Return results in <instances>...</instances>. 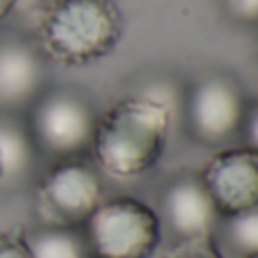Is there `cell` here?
I'll list each match as a JSON object with an SVG mask.
<instances>
[{
  "instance_id": "6da1fadb",
  "label": "cell",
  "mask_w": 258,
  "mask_h": 258,
  "mask_svg": "<svg viewBox=\"0 0 258 258\" xmlns=\"http://www.w3.org/2000/svg\"><path fill=\"white\" fill-rule=\"evenodd\" d=\"M174 120L172 100L156 91H138L116 100L95 120L91 154L95 168L113 179L150 172L165 150Z\"/></svg>"
},
{
  "instance_id": "7a4b0ae2",
  "label": "cell",
  "mask_w": 258,
  "mask_h": 258,
  "mask_svg": "<svg viewBox=\"0 0 258 258\" xmlns=\"http://www.w3.org/2000/svg\"><path fill=\"white\" fill-rule=\"evenodd\" d=\"M45 57L86 66L107 57L122 36V12L113 0H54L36 25Z\"/></svg>"
},
{
  "instance_id": "3957f363",
  "label": "cell",
  "mask_w": 258,
  "mask_h": 258,
  "mask_svg": "<svg viewBox=\"0 0 258 258\" xmlns=\"http://www.w3.org/2000/svg\"><path fill=\"white\" fill-rule=\"evenodd\" d=\"M91 258H150L161 242V218L136 197H113L82 224Z\"/></svg>"
},
{
  "instance_id": "277c9868",
  "label": "cell",
  "mask_w": 258,
  "mask_h": 258,
  "mask_svg": "<svg viewBox=\"0 0 258 258\" xmlns=\"http://www.w3.org/2000/svg\"><path fill=\"white\" fill-rule=\"evenodd\" d=\"M95 116L91 102L73 89H43L30 104L27 129L36 152L54 161L77 159L91 147L95 132Z\"/></svg>"
},
{
  "instance_id": "5b68a950",
  "label": "cell",
  "mask_w": 258,
  "mask_h": 258,
  "mask_svg": "<svg viewBox=\"0 0 258 258\" xmlns=\"http://www.w3.org/2000/svg\"><path fill=\"white\" fill-rule=\"evenodd\" d=\"M247 102L242 86L229 73L200 77L181 100L186 129L192 141L209 147L227 145L240 136Z\"/></svg>"
},
{
  "instance_id": "8992f818",
  "label": "cell",
  "mask_w": 258,
  "mask_h": 258,
  "mask_svg": "<svg viewBox=\"0 0 258 258\" xmlns=\"http://www.w3.org/2000/svg\"><path fill=\"white\" fill-rule=\"evenodd\" d=\"M104 188L98 170L86 161H57L41 179L36 190V209L43 227H77L102 204Z\"/></svg>"
},
{
  "instance_id": "52a82bcc",
  "label": "cell",
  "mask_w": 258,
  "mask_h": 258,
  "mask_svg": "<svg viewBox=\"0 0 258 258\" xmlns=\"http://www.w3.org/2000/svg\"><path fill=\"white\" fill-rule=\"evenodd\" d=\"M200 177L220 218L258 209V152L249 147L222 150L206 163Z\"/></svg>"
},
{
  "instance_id": "ba28073f",
  "label": "cell",
  "mask_w": 258,
  "mask_h": 258,
  "mask_svg": "<svg viewBox=\"0 0 258 258\" xmlns=\"http://www.w3.org/2000/svg\"><path fill=\"white\" fill-rule=\"evenodd\" d=\"M163 218L181 240L206 238L218 227L220 213L202 177L181 174L168 183L161 197Z\"/></svg>"
},
{
  "instance_id": "9c48e42d",
  "label": "cell",
  "mask_w": 258,
  "mask_h": 258,
  "mask_svg": "<svg viewBox=\"0 0 258 258\" xmlns=\"http://www.w3.org/2000/svg\"><path fill=\"white\" fill-rule=\"evenodd\" d=\"M45 84L41 52L23 41L0 43V107H30Z\"/></svg>"
},
{
  "instance_id": "30bf717a",
  "label": "cell",
  "mask_w": 258,
  "mask_h": 258,
  "mask_svg": "<svg viewBox=\"0 0 258 258\" xmlns=\"http://www.w3.org/2000/svg\"><path fill=\"white\" fill-rule=\"evenodd\" d=\"M36 145L30 136L27 125L14 116H0V163L3 179H23L32 170L36 159Z\"/></svg>"
},
{
  "instance_id": "8fae6325",
  "label": "cell",
  "mask_w": 258,
  "mask_h": 258,
  "mask_svg": "<svg viewBox=\"0 0 258 258\" xmlns=\"http://www.w3.org/2000/svg\"><path fill=\"white\" fill-rule=\"evenodd\" d=\"M32 258H91L84 233L77 227H41L25 236Z\"/></svg>"
},
{
  "instance_id": "7c38bea8",
  "label": "cell",
  "mask_w": 258,
  "mask_h": 258,
  "mask_svg": "<svg viewBox=\"0 0 258 258\" xmlns=\"http://www.w3.org/2000/svg\"><path fill=\"white\" fill-rule=\"evenodd\" d=\"M229 242L242 256L258 254V209L227 218Z\"/></svg>"
},
{
  "instance_id": "4fadbf2b",
  "label": "cell",
  "mask_w": 258,
  "mask_h": 258,
  "mask_svg": "<svg viewBox=\"0 0 258 258\" xmlns=\"http://www.w3.org/2000/svg\"><path fill=\"white\" fill-rule=\"evenodd\" d=\"M165 258H222L220 249L215 247L213 238H190V240H181Z\"/></svg>"
},
{
  "instance_id": "5bb4252c",
  "label": "cell",
  "mask_w": 258,
  "mask_h": 258,
  "mask_svg": "<svg viewBox=\"0 0 258 258\" xmlns=\"http://www.w3.org/2000/svg\"><path fill=\"white\" fill-rule=\"evenodd\" d=\"M222 7L231 21L258 25V0H222Z\"/></svg>"
},
{
  "instance_id": "9a60e30c",
  "label": "cell",
  "mask_w": 258,
  "mask_h": 258,
  "mask_svg": "<svg viewBox=\"0 0 258 258\" xmlns=\"http://www.w3.org/2000/svg\"><path fill=\"white\" fill-rule=\"evenodd\" d=\"M0 258H32L27 249L25 236L0 233Z\"/></svg>"
},
{
  "instance_id": "2e32d148",
  "label": "cell",
  "mask_w": 258,
  "mask_h": 258,
  "mask_svg": "<svg viewBox=\"0 0 258 258\" xmlns=\"http://www.w3.org/2000/svg\"><path fill=\"white\" fill-rule=\"evenodd\" d=\"M240 136L245 138L249 150L258 152V102L249 104L247 107V113H245V122H242V129H240Z\"/></svg>"
},
{
  "instance_id": "e0dca14e",
  "label": "cell",
  "mask_w": 258,
  "mask_h": 258,
  "mask_svg": "<svg viewBox=\"0 0 258 258\" xmlns=\"http://www.w3.org/2000/svg\"><path fill=\"white\" fill-rule=\"evenodd\" d=\"M54 0H16V9L14 14H21L23 18H32L34 25H39V21L43 18V14L50 9Z\"/></svg>"
},
{
  "instance_id": "ac0fdd59",
  "label": "cell",
  "mask_w": 258,
  "mask_h": 258,
  "mask_svg": "<svg viewBox=\"0 0 258 258\" xmlns=\"http://www.w3.org/2000/svg\"><path fill=\"white\" fill-rule=\"evenodd\" d=\"M14 9H16V0H0V23L12 16Z\"/></svg>"
},
{
  "instance_id": "d6986e66",
  "label": "cell",
  "mask_w": 258,
  "mask_h": 258,
  "mask_svg": "<svg viewBox=\"0 0 258 258\" xmlns=\"http://www.w3.org/2000/svg\"><path fill=\"white\" fill-rule=\"evenodd\" d=\"M0 181H3V163H0Z\"/></svg>"
},
{
  "instance_id": "ffe728a7",
  "label": "cell",
  "mask_w": 258,
  "mask_h": 258,
  "mask_svg": "<svg viewBox=\"0 0 258 258\" xmlns=\"http://www.w3.org/2000/svg\"><path fill=\"white\" fill-rule=\"evenodd\" d=\"M242 258H258V254H251V256H242Z\"/></svg>"
}]
</instances>
